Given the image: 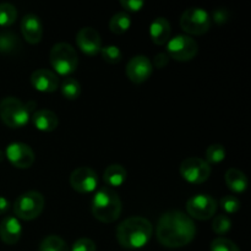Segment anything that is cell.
Instances as JSON below:
<instances>
[{"mask_svg":"<svg viewBox=\"0 0 251 251\" xmlns=\"http://www.w3.org/2000/svg\"><path fill=\"white\" fill-rule=\"evenodd\" d=\"M225 180L228 188L237 194L244 193L248 189V184H249L248 176L237 168L228 169L225 176Z\"/></svg>","mask_w":251,"mask_h":251,"instance_id":"44dd1931","label":"cell"},{"mask_svg":"<svg viewBox=\"0 0 251 251\" xmlns=\"http://www.w3.org/2000/svg\"><path fill=\"white\" fill-rule=\"evenodd\" d=\"M180 27L184 32L193 36H202L211 27V16L205 9L190 7L180 16Z\"/></svg>","mask_w":251,"mask_h":251,"instance_id":"52a82bcc","label":"cell"},{"mask_svg":"<svg viewBox=\"0 0 251 251\" xmlns=\"http://www.w3.org/2000/svg\"><path fill=\"white\" fill-rule=\"evenodd\" d=\"M233 222L227 215H218L212 221V230L218 235H225L230 232Z\"/></svg>","mask_w":251,"mask_h":251,"instance_id":"4316f807","label":"cell"},{"mask_svg":"<svg viewBox=\"0 0 251 251\" xmlns=\"http://www.w3.org/2000/svg\"><path fill=\"white\" fill-rule=\"evenodd\" d=\"M10 210V202L5 198L0 196V216L5 215Z\"/></svg>","mask_w":251,"mask_h":251,"instance_id":"d590c367","label":"cell"},{"mask_svg":"<svg viewBox=\"0 0 251 251\" xmlns=\"http://www.w3.org/2000/svg\"><path fill=\"white\" fill-rule=\"evenodd\" d=\"M130 27H131V17H130V15L127 14V12H117V14L110 19V31L114 34H118V36L126 33V32L129 31Z\"/></svg>","mask_w":251,"mask_h":251,"instance_id":"7402d4cb","label":"cell"},{"mask_svg":"<svg viewBox=\"0 0 251 251\" xmlns=\"http://www.w3.org/2000/svg\"><path fill=\"white\" fill-rule=\"evenodd\" d=\"M39 251H69L68 244L59 235H48L42 240Z\"/></svg>","mask_w":251,"mask_h":251,"instance_id":"d4e9b609","label":"cell"},{"mask_svg":"<svg viewBox=\"0 0 251 251\" xmlns=\"http://www.w3.org/2000/svg\"><path fill=\"white\" fill-rule=\"evenodd\" d=\"M97 248H96V244L93 240L88 239V238H81V239H77L73 244V248H71V251H96Z\"/></svg>","mask_w":251,"mask_h":251,"instance_id":"1f68e13d","label":"cell"},{"mask_svg":"<svg viewBox=\"0 0 251 251\" xmlns=\"http://www.w3.org/2000/svg\"><path fill=\"white\" fill-rule=\"evenodd\" d=\"M100 54L105 63L108 64H119L123 59L122 50L117 46H107L100 49Z\"/></svg>","mask_w":251,"mask_h":251,"instance_id":"f1b7e54d","label":"cell"},{"mask_svg":"<svg viewBox=\"0 0 251 251\" xmlns=\"http://www.w3.org/2000/svg\"><path fill=\"white\" fill-rule=\"evenodd\" d=\"M151 237V222L140 216L126 218L117 228V239L125 249H141L150 242Z\"/></svg>","mask_w":251,"mask_h":251,"instance_id":"7a4b0ae2","label":"cell"},{"mask_svg":"<svg viewBox=\"0 0 251 251\" xmlns=\"http://www.w3.org/2000/svg\"><path fill=\"white\" fill-rule=\"evenodd\" d=\"M120 5L129 12H139L145 6V2L140 0H120Z\"/></svg>","mask_w":251,"mask_h":251,"instance_id":"836d02e7","label":"cell"},{"mask_svg":"<svg viewBox=\"0 0 251 251\" xmlns=\"http://www.w3.org/2000/svg\"><path fill=\"white\" fill-rule=\"evenodd\" d=\"M31 83L37 91L44 93L55 92L59 88V78L55 73L47 69H38L31 75Z\"/></svg>","mask_w":251,"mask_h":251,"instance_id":"2e32d148","label":"cell"},{"mask_svg":"<svg viewBox=\"0 0 251 251\" xmlns=\"http://www.w3.org/2000/svg\"><path fill=\"white\" fill-rule=\"evenodd\" d=\"M17 11L16 7L10 2H1L0 4V26L9 27L16 21Z\"/></svg>","mask_w":251,"mask_h":251,"instance_id":"484cf974","label":"cell"},{"mask_svg":"<svg viewBox=\"0 0 251 251\" xmlns=\"http://www.w3.org/2000/svg\"><path fill=\"white\" fill-rule=\"evenodd\" d=\"M49 59L54 70L61 76H68L75 73L78 65V56L76 50L71 44L64 42L51 47Z\"/></svg>","mask_w":251,"mask_h":251,"instance_id":"5b68a950","label":"cell"},{"mask_svg":"<svg viewBox=\"0 0 251 251\" xmlns=\"http://www.w3.org/2000/svg\"><path fill=\"white\" fill-rule=\"evenodd\" d=\"M153 73L152 61L145 55H136L126 65V76L131 82L140 85L144 83L151 77Z\"/></svg>","mask_w":251,"mask_h":251,"instance_id":"4fadbf2b","label":"cell"},{"mask_svg":"<svg viewBox=\"0 0 251 251\" xmlns=\"http://www.w3.org/2000/svg\"><path fill=\"white\" fill-rule=\"evenodd\" d=\"M211 251H240L238 245L227 238H216L211 243Z\"/></svg>","mask_w":251,"mask_h":251,"instance_id":"4dcf8cb0","label":"cell"},{"mask_svg":"<svg viewBox=\"0 0 251 251\" xmlns=\"http://www.w3.org/2000/svg\"><path fill=\"white\" fill-rule=\"evenodd\" d=\"M32 123L38 130L44 132H51L58 127V115L49 109H39L32 114Z\"/></svg>","mask_w":251,"mask_h":251,"instance_id":"ac0fdd59","label":"cell"},{"mask_svg":"<svg viewBox=\"0 0 251 251\" xmlns=\"http://www.w3.org/2000/svg\"><path fill=\"white\" fill-rule=\"evenodd\" d=\"M226 158V150L223 145H211L206 150V162L210 163H221Z\"/></svg>","mask_w":251,"mask_h":251,"instance_id":"83f0119b","label":"cell"},{"mask_svg":"<svg viewBox=\"0 0 251 251\" xmlns=\"http://www.w3.org/2000/svg\"><path fill=\"white\" fill-rule=\"evenodd\" d=\"M46 200L38 191H26L16 199L14 203V213L17 220L33 221L39 217L43 211Z\"/></svg>","mask_w":251,"mask_h":251,"instance_id":"8992f818","label":"cell"},{"mask_svg":"<svg viewBox=\"0 0 251 251\" xmlns=\"http://www.w3.org/2000/svg\"><path fill=\"white\" fill-rule=\"evenodd\" d=\"M220 205L226 213H235L242 207V203H240L239 199L233 195L223 196L220 201Z\"/></svg>","mask_w":251,"mask_h":251,"instance_id":"f546056e","label":"cell"},{"mask_svg":"<svg viewBox=\"0 0 251 251\" xmlns=\"http://www.w3.org/2000/svg\"><path fill=\"white\" fill-rule=\"evenodd\" d=\"M123 205L119 195L113 189L104 186L92 199V215L103 223H112L122 215Z\"/></svg>","mask_w":251,"mask_h":251,"instance_id":"3957f363","label":"cell"},{"mask_svg":"<svg viewBox=\"0 0 251 251\" xmlns=\"http://www.w3.org/2000/svg\"><path fill=\"white\" fill-rule=\"evenodd\" d=\"M186 211L191 220L194 218L199 221H207L215 216L217 211V202L212 196L199 194L189 199L186 202Z\"/></svg>","mask_w":251,"mask_h":251,"instance_id":"9c48e42d","label":"cell"},{"mask_svg":"<svg viewBox=\"0 0 251 251\" xmlns=\"http://www.w3.org/2000/svg\"><path fill=\"white\" fill-rule=\"evenodd\" d=\"M76 43L80 50L86 55H97L102 49V39L100 33L92 27H83L76 34Z\"/></svg>","mask_w":251,"mask_h":251,"instance_id":"5bb4252c","label":"cell"},{"mask_svg":"<svg viewBox=\"0 0 251 251\" xmlns=\"http://www.w3.org/2000/svg\"><path fill=\"white\" fill-rule=\"evenodd\" d=\"M21 48L17 34L9 31L0 32V53L11 54Z\"/></svg>","mask_w":251,"mask_h":251,"instance_id":"603a6c76","label":"cell"},{"mask_svg":"<svg viewBox=\"0 0 251 251\" xmlns=\"http://www.w3.org/2000/svg\"><path fill=\"white\" fill-rule=\"evenodd\" d=\"M70 185L77 193H93L98 185L97 173L90 167H78L71 173Z\"/></svg>","mask_w":251,"mask_h":251,"instance_id":"8fae6325","label":"cell"},{"mask_svg":"<svg viewBox=\"0 0 251 251\" xmlns=\"http://www.w3.org/2000/svg\"><path fill=\"white\" fill-rule=\"evenodd\" d=\"M230 17V12L229 10L225 9V7H220V9H216L212 14V19L213 21L216 22L217 25H225L229 21Z\"/></svg>","mask_w":251,"mask_h":251,"instance_id":"d6a6232c","label":"cell"},{"mask_svg":"<svg viewBox=\"0 0 251 251\" xmlns=\"http://www.w3.org/2000/svg\"><path fill=\"white\" fill-rule=\"evenodd\" d=\"M5 156H6L7 161L12 164L14 167L19 169H27L32 167L34 163V152L28 145L22 144V142H14L10 144L6 147L5 151Z\"/></svg>","mask_w":251,"mask_h":251,"instance_id":"7c38bea8","label":"cell"},{"mask_svg":"<svg viewBox=\"0 0 251 251\" xmlns=\"http://www.w3.org/2000/svg\"><path fill=\"white\" fill-rule=\"evenodd\" d=\"M61 95L69 100H75L81 95V85L76 78L66 77L61 83Z\"/></svg>","mask_w":251,"mask_h":251,"instance_id":"cb8c5ba5","label":"cell"},{"mask_svg":"<svg viewBox=\"0 0 251 251\" xmlns=\"http://www.w3.org/2000/svg\"><path fill=\"white\" fill-rule=\"evenodd\" d=\"M150 37L157 46H163L171 37V24L164 17H157L150 26Z\"/></svg>","mask_w":251,"mask_h":251,"instance_id":"d6986e66","label":"cell"},{"mask_svg":"<svg viewBox=\"0 0 251 251\" xmlns=\"http://www.w3.org/2000/svg\"><path fill=\"white\" fill-rule=\"evenodd\" d=\"M169 59H171V58H169V56H168V54L158 53L156 56H154L153 63H152V65L156 66L157 69H163L164 66H167V64H168Z\"/></svg>","mask_w":251,"mask_h":251,"instance_id":"e575fe53","label":"cell"},{"mask_svg":"<svg viewBox=\"0 0 251 251\" xmlns=\"http://www.w3.org/2000/svg\"><path fill=\"white\" fill-rule=\"evenodd\" d=\"M156 235L163 247L178 249L193 242L196 235V226L186 213L169 211L159 218Z\"/></svg>","mask_w":251,"mask_h":251,"instance_id":"6da1fadb","label":"cell"},{"mask_svg":"<svg viewBox=\"0 0 251 251\" xmlns=\"http://www.w3.org/2000/svg\"><path fill=\"white\" fill-rule=\"evenodd\" d=\"M22 235V226L14 216H7L0 223V239L7 245L16 244Z\"/></svg>","mask_w":251,"mask_h":251,"instance_id":"e0dca14e","label":"cell"},{"mask_svg":"<svg viewBox=\"0 0 251 251\" xmlns=\"http://www.w3.org/2000/svg\"><path fill=\"white\" fill-rule=\"evenodd\" d=\"M4 157H5L4 152H2V151H0V162H2V161H4Z\"/></svg>","mask_w":251,"mask_h":251,"instance_id":"8d00e7d4","label":"cell"},{"mask_svg":"<svg viewBox=\"0 0 251 251\" xmlns=\"http://www.w3.org/2000/svg\"><path fill=\"white\" fill-rule=\"evenodd\" d=\"M169 58L176 61H190L196 56L199 51V46L189 36H176L168 42L167 46Z\"/></svg>","mask_w":251,"mask_h":251,"instance_id":"30bf717a","label":"cell"},{"mask_svg":"<svg viewBox=\"0 0 251 251\" xmlns=\"http://www.w3.org/2000/svg\"><path fill=\"white\" fill-rule=\"evenodd\" d=\"M127 176L126 169L120 164H110L105 168L103 173V180L107 184L108 188H118L125 183Z\"/></svg>","mask_w":251,"mask_h":251,"instance_id":"ffe728a7","label":"cell"},{"mask_svg":"<svg viewBox=\"0 0 251 251\" xmlns=\"http://www.w3.org/2000/svg\"><path fill=\"white\" fill-rule=\"evenodd\" d=\"M31 113L27 105L15 97H5L0 102V119L11 129H20L28 124Z\"/></svg>","mask_w":251,"mask_h":251,"instance_id":"277c9868","label":"cell"},{"mask_svg":"<svg viewBox=\"0 0 251 251\" xmlns=\"http://www.w3.org/2000/svg\"><path fill=\"white\" fill-rule=\"evenodd\" d=\"M211 172L210 164L199 157H189L180 164V176L191 184L205 183L210 178Z\"/></svg>","mask_w":251,"mask_h":251,"instance_id":"ba28073f","label":"cell"},{"mask_svg":"<svg viewBox=\"0 0 251 251\" xmlns=\"http://www.w3.org/2000/svg\"><path fill=\"white\" fill-rule=\"evenodd\" d=\"M21 32L29 44H38L43 37V25L41 19L34 14L25 15L21 21Z\"/></svg>","mask_w":251,"mask_h":251,"instance_id":"9a60e30c","label":"cell"}]
</instances>
